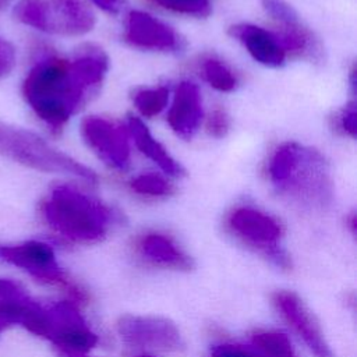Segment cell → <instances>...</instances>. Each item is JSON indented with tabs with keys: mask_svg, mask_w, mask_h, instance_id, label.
I'll return each mask as SVG.
<instances>
[{
	"mask_svg": "<svg viewBox=\"0 0 357 357\" xmlns=\"http://www.w3.org/2000/svg\"><path fill=\"white\" fill-rule=\"evenodd\" d=\"M106 54L89 46L73 61L46 57L38 61L22 84V95L36 116L53 131H60L73 113L98 88L107 71Z\"/></svg>",
	"mask_w": 357,
	"mask_h": 357,
	"instance_id": "6da1fadb",
	"label": "cell"
},
{
	"mask_svg": "<svg viewBox=\"0 0 357 357\" xmlns=\"http://www.w3.org/2000/svg\"><path fill=\"white\" fill-rule=\"evenodd\" d=\"M269 181L290 202L307 209H324L333 198L329 166L321 152L297 142L279 145L268 163Z\"/></svg>",
	"mask_w": 357,
	"mask_h": 357,
	"instance_id": "7a4b0ae2",
	"label": "cell"
},
{
	"mask_svg": "<svg viewBox=\"0 0 357 357\" xmlns=\"http://www.w3.org/2000/svg\"><path fill=\"white\" fill-rule=\"evenodd\" d=\"M42 213L52 229L79 243L100 240L112 222L107 206L71 185L54 187L42 205Z\"/></svg>",
	"mask_w": 357,
	"mask_h": 357,
	"instance_id": "3957f363",
	"label": "cell"
},
{
	"mask_svg": "<svg viewBox=\"0 0 357 357\" xmlns=\"http://www.w3.org/2000/svg\"><path fill=\"white\" fill-rule=\"evenodd\" d=\"M0 155L45 173L70 174L96 183L93 170L53 148L39 135L0 121Z\"/></svg>",
	"mask_w": 357,
	"mask_h": 357,
	"instance_id": "277c9868",
	"label": "cell"
},
{
	"mask_svg": "<svg viewBox=\"0 0 357 357\" xmlns=\"http://www.w3.org/2000/svg\"><path fill=\"white\" fill-rule=\"evenodd\" d=\"M14 14L29 26L66 36L84 35L95 24L85 0H21Z\"/></svg>",
	"mask_w": 357,
	"mask_h": 357,
	"instance_id": "5b68a950",
	"label": "cell"
},
{
	"mask_svg": "<svg viewBox=\"0 0 357 357\" xmlns=\"http://www.w3.org/2000/svg\"><path fill=\"white\" fill-rule=\"evenodd\" d=\"M227 226L243 243L265 252L282 266H287L289 258L279 245L283 229L273 216L255 208L241 206L229 215Z\"/></svg>",
	"mask_w": 357,
	"mask_h": 357,
	"instance_id": "8992f818",
	"label": "cell"
},
{
	"mask_svg": "<svg viewBox=\"0 0 357 357\" xmlns=\"http://www.w3.org/2000/svg\"><path fill=\"white\" fill-rule=\"evenodd\" d=\"M117 332L131 346L152 350H177L181 346L176 325L160 317L126 315L117 322Z\"/></svg>",
	"mask_w": 357,
	"mask_h": 357,
	"instance_id": "52a82bcc",
	"label": "cell"
},
{
	"mask_svg": "<svg viewBox=\"0 0 357 357\" xmlns=\"http://www.w3.org/2000/svg\"><path fill=\"white\" fill-rule=\"evenodd\" d=\"M81 132L89 148L109 166L124 170L130 163L128 130L102 117H86Z\"/></svg>",
	"mask_w": 357,
	"mask_h": 357,
	"instance_id": "ba28073f",
	"label": "cell"
},
{
	"mask_svg": "<svg viewBox=\"0 0 357 357\" xmlns=\"http://www.w3.org/2000/svg\"><path fill=\"white\" fill-rule=\"evenodd\" d=\"M49 339L61 349L67 357H86L98 344V336L86 326L77 310L70 304H60L49 311Z\"/></svg>",
	"mask_w": 357,
	"mask_h": 357,
	"instance_id": "9c48e42d",
	"label": "cell"
},
{
	"mask_svg": "<svg viewBox=\"0 0 357 357\" xmlns=\"http://www.w3.org/2000/svg\"><path fill=\"white\" fill-rule=\"evenodd\" d=\"M272 301L283 319L303 339L315 357H335L319 324L296 293L287 290L276 291L272 294Z\"/></svg>",
	"mask_w": 357,
	"mask_h": 357,
	"instance_id": "30bf717a",
	"label": "cell"
},
{
	"mask_svg": "<svg viewBox=\"0 0 357 357\" xmlns=\"http://www.w3.org/2000/svg\"><path fill=\"white\" fill-rule=\"evenodd\" d=\"M124 36L132 46L151 50H177L181 43L170 26L142 11L128 14Z\"/></svg>",
	"mask_w": 357,
	"mask_h": 357,
	"instance_id": "8fae6325",
	"label": "cell"
},
{
	"mask_svg": "<svg viewBox=\"0 0 357 357\" xmlns=\"http://www.w3.org/2000/svg\"><path fill=\"white\" fill-rule=\"evenodd\" d=\"M1 255L8 262L28 271L33 276L47 282H64V276L56 262L50 245L42 241H26L24 244L1 248Z\"/></svg>",
	"mask_w": 357,
	"mask_h": 357,
	"instance_id": "7c38bea8",
	"label": "cell"
},
{
	"mask_svg": "<svg viewBox=\"0 0 357 357\" xmlns=\"http://www.w3.org/2000/svg\"><path fill=\"white\" fill-rule=\"evenodd\" d=\"M229 32L261 64L268 67H279L284 63L286 53L276 32L252 24L233 25Z\"/></svg>",
	"mask_w": 357,
	"mask_h": 357,
	"instance_id": "4fadbf2b",
	"label": "cell"
},
{
	"mask_svg": "<svg viewBox=\"0 0 357 357\" xmlns=\"http://www.w3.org/2000/svg\"><path fill=\"white\" fill-rule=\"evenodd\" d=\"M202 119V105L199 89L192 82H181L176 89L173 105L167 114L169 126L183 137L191 138Z\"/></svg>",
	"mask_w": 357,
	"mask_h": 357,
	"instance_id": "5bb4252c",
	"label": "cell"
},
{
	"mask_svg": "<svg viewBox=\"0 0 357 357\" xmlns=\"http://www.w3.org/2000/svg\"><path fill=\"white\" fill-rule=\"evenodd\" d=\"M139 250L146 259L156 265L178 271H190L192 268L191 258L165 234L151 233L144 236L139 241Z\"/></svg>",
	"mask_w": 357,
	"mask_h": 357,
	"instance_id": "9a60e30c",
	"label": "cell"
},
{
	"mask_svg": "<svg viewBox=\"0 0 357 357\" xmlns=\"http://www.w3.org/2000/svg\"><path fill=\"white\" fill-rule=\"evenodd\" d=\"M127 130L128 134L134 138L137 148L152 162H155L165 173L173 177H180L184 174V169L181 167V165L176 162L165 149V146L152 137L146 126L139 119L130 116Z\"/></svg>",
	"mask_w": 357,
	"mask_h": 357,
	"instance_id": "2e32d148",
	"label": "cell"
},
{
	"mask_svg": "<svg viewBox=\"0 0 357 357\" xmlns=\"http://www.w3.org/2000/svg\"><path fill=\"white\" fill-rule=\"evenodd\" d=\"M276 35L286 54L290 53L298 57L321 60L322 47L319 40L308 28L303 26L300 22L283 25V29L276 32Z\"/></svg>",
	"mask_w": 357,
	"mask_h": 357,
	"instance_id": "e0dca14e",
	"label": "cell"
},
{
	"mask_svg": "<svg viewBox=\"0 0 357 357\" xmlns=\"http://www.w3.org/2000/svg\"><path fill=\"white\" fill-rule=\"evenodd\" d=\"M252 347L261 357H297L289 337L280 332H257L251 337Z\"/></svg>",
	"mask_w": 357,
	"mask_h": 357,
	"instance_id": "ac0fdd59",
	"label": "cell"
},
{
	"mask_svg": "<svg viewBox=\"0 0 357 357\" xmlns=\"http://www.w3.org/2000/svg\"><path fill=\"white\" fill-rule=\"evenodd\" d=\"M169 99V89L165 86L141 89L134 96V103L139 113L145 117H153L159 114Z\"/></svg>",
	"mask_w": 357,
	"mask_h": 357,
	"instance_id": "d6986e66",
	"label": "cell"
},
{
	"mask_svg": "<svg viewBox=\"0 0 357 357\" xmlns=\"http://www.w3.org/2000/svg\"><path fill=\"white\" fill-rule=\"evenodd\" d=\"M202 74L209 85L218 91L229 92L236 88V77L222 61L216 59H208L204 61Z\"/></svg>",
	"mask_w": 357,
	"mask_h": 357,
	"instance_id": "ffe728a7",
	"label": "cell"
},
{
	"mask_svg": "<svg viewBox=\"0 0 357 357\" xmlns=\"http://www.w3.org/2000/svg\"><path fill=\"white\" fill-rule=\"evenodd\" d=\"M130 188L141 195L166 197L173 192V185L159 174H139L130 181Z\"/></svg>",
	"mask_w": 357,
	"mask_h": 357,
	"instance_id": "44dd1931",
	"label": "cell"
},
{
	"mask_svg": "<svg viewBox=\"0 0 357 357\" xmlns=\"http://www.w3.org/2000/svg\"><path fill=\"white\" fill-rule=\"evenodd\" d=\"M152 1L165 10L187 14V15L204 17V15H208L211 11L209 0H152Z\"/></svg>",
	"mask_w": 357,
	"mask_h": 357,
	"instance_id": "7402d4cb",
	"label": "cell"
},
{
	"mask_svg": "<svg viewBox=\"0 0 357 357\" xmlns=\"http://www.w3.org/2000/svg\"><path fill=\"white\" fill-rule=\"evenodd\" d=\"M265 11L279 21L282 25H291L298 22V15L296 10L287 4L284 0H261Z\"/></svg>",
	"mask_w": 357,
	"mask_h": 357,
	"instance_id": "603a6c76",
	"label": "cell"
},
{
	"mask_svg": "<svg viewBox=\"0 0 357 357\" xmlns=\"http://www.w3.org/2000/svg\"><path fill=\"white\" fill-rule=\"evenodd\" d=\"M336 127L343 134L354 138L357 132V110L356 103L350 102L336 116Z\"/></svg>",
	"mask_w": 357,
	"mask_h": 357,
	"instance_id": "cb8c5ba5",
	"label": "cell"
},
{
	"mask_svg": "<svg viewBox=\"0 0 357 357\" xmlns=\"http://www.w3.org/2000/svg\"><path fill=\"white\" fill-rule=\"evenodd\" d=\"M206 131L216 138H222L229 131V119L223 109L216 107L206 120Z\"/></svg>",
	"mask_w": 357,
	"mask_h": 357,
	"instance_id": "d4e9b609",
	"label": "cell"
},
{
	"mask_svg": "<svg viewBox=\"0 0 357 357\" xmlns=\"http://www.w3.org/2000/svg\"><path fill=\"white\" fill-rule=\"evenodd\" d=\"M211 357H261L252 346L245 347L243 344H220L213 349Z\"/></svg>",
	"mask_w": 357,
	"mask_h": 357,
	"instance_id": "484cf974",
	"label": "cell"
},
{
	"mask_svg": "<svg viewBox=\"0 0 357 357\" xmlns=\"http://www.w3.org/2000/svg\"><path fill=\"white\" fill-rule=\"evenodd\" d=\"M15 64V50L14 46L0 38V79L10 74V71L14 68Z\"/></svg>",
	"mask_w": 357,
	"mask_h": 357,
	"instance_id": "4316f807",
	"label": "cell"
},
{
	"mask_svg": "<svg viewBox=\"0 0 357 357\" xmlns=\"http://www.w3.org/2000/svg\"><path fill=\"white\" fill-rule=\"evenodd\" d=\"M93 3L98 4L102 10L114 14L123 8L124 0H93Z\"/></svg>",
	"mask_w": 357,
	"mask_h": 357,
	"instance_id": "83f0119b",
	"label": "cell"
},
{
	"mask_svg": "<svg viewBox=\"0 0 357 357\" xmlns=\"http://www.w3.org/2000/svg\"><path fill=\"white\" fill-rule=\"evenodd\" d=\"M8 3H10V0H0V8H1V7H4V6H6V4H8Z\"/></svg>",
	"mask_w": 357,
	"mask_h": 357,
	"instance_id": "f1b7e54d",
	"label": "cell"
},
{
	"mask_svg": "<svg viewBox=\"0 0 357 357\" xmlns=\"http://www.w3.org/2000/svg\"><path fill=\"white\" fill-rule=\"evenodd\" d=\"M1 328H4V325H3V324H1V321H0V329H1Z\"/></svg>",
	"mask_w": 357,
	"mask_h": 357,
	"instance_id": "f546056e",
	"label": "cell"
},
{
	"mask_svg": "<svg viewBox=\"0 0 357 357\" xmlns=\"http://www.w3.org/2000/svg\"><path fill=\"white\" fill-rule=\"evenodd\" d=\"M138 357H152V356H138Z\"/></svg>",
	"mask_w": 357,
	"mask_h": 357,
	"instance_id": "4dcf8cb0",
	"label": "cell"
}]
</instances>
